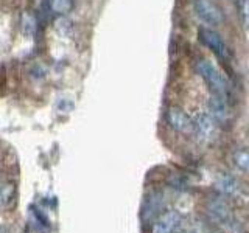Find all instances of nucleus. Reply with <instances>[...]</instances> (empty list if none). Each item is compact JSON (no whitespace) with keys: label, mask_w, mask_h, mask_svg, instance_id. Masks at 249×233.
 Wrapping results in <instances>:
<instances>
[{"label":"nucleus","mask_w":249,"mask_h":233,"mask_svg":"<svg viewBox=\"0 0 249 233\" xmlns=\"http://www.w3.org/2000/svg\"><path fill=\"white\" fill-rule=\"evenodd\" d=\"M196 70L202 76V80L207 83L212 95L228 98L229 85L226 83V78L221 75V72L213 64H210L209 61H199L196 64Z\"/></svg>","instance_id":"nucleus-1"},{"label":"nucleus","mask_w":249,"mask_h":233,"mask_svg":"<svg viewBox=\"0 0 249 233\" xmlns=\"http://www.w3.org/2000/svg\"><path fill=\"white\" fill-rule=\"evenodd\" d=\"M193 8L198 17L202 22H206L207 25L215 27V25H220L224 20L223 10L215 2H212V0H195Z\"/></svg>","instance_id":"nucleus-2"},{"label":"nucleus","mask_w":249,"mask_h":233,"mask_svg":"<svg viewBox=\"0 0 249 233\" xmlns=\"http://www.w3.org/2000/svg\"><path fill=\"white\" fill-rule=\"evenodd\" d=\"M192 131L196 134L199 142L209 143L216 137L218 123L209 114H199V115H196V118L193 120V129Z\"/></svg>","instance_id":"nucleus-3"},{"label":"nucleus","mask_w":249,"mask_h":233,"mask_svg":"<svg viewBox=\"0 0 249 233\" xmlns=\"http://www.w3.org/2000/svg\"><path fill=\"white\" fill-rule=\"evenodd\" d=\"M207 212H209L210 217H212V219L218 225H223L224 229L235 221V217H233V215H232V210H231L229 204L221 198L210 199L209 204H207Z\"/></svg>","instance_id":"nucleus-4"},{"label":"nucleus","mask_w":249,"mask_h":233,"mask_svg":"<svg viewBox=\"0 0 249 233\" xmlns=\"http://www.w3.org/2000/svg\"><path fill=\"white\" fill-rule=\"evenodd\" d=\"M182 222V215L178 210L160 213L151 225V233H175Z\"/></svg>","instance_id":"nucleus-5"},{"label":"nucleus","mask_w":249,"mask_h":233,"mask_svg":"<svg viewBox=\"0 0 249 233\" xmlns=\"http://www.w3.org/2000/svg\"><path fill=\"white\" fill-rule=\"evenodd\" d=\"M198 34H199L201 42L204 45H207L210 50H213L215 54H218L221 59H226L229 56L228 47H226L224 41L221 39V36L216 33V31H213L212 28H201Z\"/></svg>","instance_id":"nucleus-6"},{"label":"nucleus","mask_w":249,"mask_h":233,"mask_svg":"<svg viewBox=\"0 0 249 233\" xmlns=\"http://www.w3.org/2000/svg\"><path fill=\"white\" fill-rule=\"evenodd\" d=\"M167 123L170 124L171 129H175L178 132H192V129H193V120L179 107L168 109Z\"/></svg>","instance_id":"nucleus-7"},{"label":"nucleus","mask_w":249,"mask_h":233,"mask_svg":"<svg viewBox=\"0 0 249 233\" xmlns=\"http://www.w3.org/2000/svg\"><path fill=\"white\" fill-rule=\"evenodd\" d=\"M209 115L216 123H226L228 121V115H229V109H228V98L223 97H215L212 95L209 101Z\"/></svg>","instance_id":"nucleus-8"},{"label":"nucleus","mask_w":249,"mask_h":233,"mask_svg":"<svg viewBox=\"0 0 249 233\" xmlns=\"http://www.w3.org/2000/svg\"><path fill=\"white\" fill-rule=\"evenodd\" d=\"M163 208V196L160 193H153L150 198L145 200L143 205V221L153 222L158 217Z\"/></svg>","instance_id":"nucleus-9"},{"label":"nucleus","mask_w":249,"mask_h":233,"mask_svg":"<svg viewBox=\"0 0 249 233\" xmlns=\"http://www.w3.org/2000/svg\"><path fill=\"white\" fill-rule=\"evenodd\" d=\"M215 188H216L218 193L221 194V196H233V194L238 193L240 185H238V181L233 176L220 174L216 177Z\"/></svg>","instance_id":"nucleus-10"},{"label":"nucleus","mask_w":249,"mask_h":233,"mask_svg":"<svg viewBox=\"0 0 249 233\" xmlns=\"http://www.w3.org/2000/svg\"><path fill=\"white\" fill-rule=\"evenodd\" d=\"M233 163H235V166L246 173L248 168H249V157H248V152L245 148H240L235 152H233Z\"/></svg>","instance_id":"nucleus-11"},{"label":"nucleus","mask_w":249,"mask_h":233,"mask_svg":"<svg viewBox=\"0 0 249 233\" xmlns=\"http://www.w3.org/2000/svg\"><path fill=\"white\" fill-rule=\"evenodd\" d=\"M75 0H52V8L54 13L61 16H66L73 10Z\"/></svg>","instance_id":"nucleus-12"},{"label":"nucleus","mask_w":249,"mask_h":233,"mask_svg":"<svg viewBox=\"0 0 249 233\" xmlns=\"http://www.w3.org/2000/svg\"><path fill=\"white\" fill-rule=\"evenodd\" d=\"M240 6V14H241V22L246 27L248 23V0H237Z\"/></svg>","instance_id":"nucleus-13"},{"label":"nucleus","mask_w":249,"mask_h":233,"mask_svg":"<svg viewBox=\"0 0 249 233\" xmlns=\"http://www.w3.org/2000/svg\"><path fill=\"white\" fill-rule=\"evenodd\" d=\"M0 233H10V232H8V230L3 227V225H0Z\"/></svg>","instance_id":"nucleus-14"},{"label":"nucleus","mask_w":249,"mask_h":233,"mask_svg":"<svg viewBox=\"0 0 249 233\" xmlns=\"http://www.w3.org/2000/svg\"><path fill=\"white\" fill-rule=\"evenodd\" d=\"M175 233H192V232H178V230H176Z\"/></svg>","instance_id":"nucleus-15"}]
</instances>
